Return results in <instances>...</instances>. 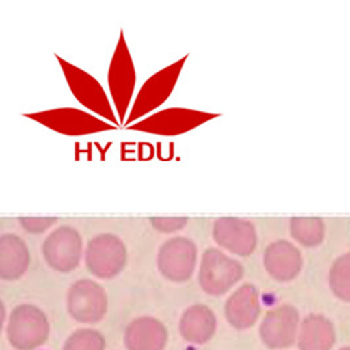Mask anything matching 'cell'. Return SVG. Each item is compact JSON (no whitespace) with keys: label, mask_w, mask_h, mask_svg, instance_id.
Segmentation results:
<instances>
[{"label":"cell","mask_w":350,"mask_h":350,"mask_svg":"<svg viewBox=\"0 0 350 350\" xmlns=\"http://www.w3.org/2000/svg\"><path fill=\"white\" fill-rule=\"evenodd\" d=\"M341 350H350V348H344V349H341Z\"/></svg>","instance_id":"cell-18"},{"label":"cell","mask_w":350,"mask_h":350,"mask_svg":"<svg viewBox=\"0 0 350 350\" xmlns=\"http://www.w3.org/2000/svg\"><path fill=\"white\" fill-rule=\"evenodd\" d=\"M151 222L160 232H175L187 224V218H155Z\"/></svg>","instance_id":"cell-17"},{"label":"cell","mask_w":350,"mask_h":350,"mask_svg":"<svg viewBox=\"0 0 350 350\" xmlns=\"http://www.w3.org/2000/svg\"><path fill=\"white\" fill-rule=\"evenodd\" d=\"M55 218H23L20 219V224L32 234L44 232L51 224L55 223Z\"/></svg>","instance_id":"cell-16"},{"label":"cell","mask_w":350,"mask_h":350,"mask_svg":"<svg viewBox=\"0 0 350 350\" xmlns=\"http://www.w3.org/2000/svg\"><path fill=\"white\" fill-rule=\"evenodd\" d=\"M167 340V329L159 320L144 317L129 324L125 347L128 350H163Z\"/></svg>","instance_id":"cell-9"},{"label":"cell","mask_w":350,"mask_h":350,"mask_svg":"<svg viewBox=\"0 0 350 350\" xmlns=\"http://www.w3.org/2000/svg\"><path fill=\"white\" fill-rule=\"evenodd\" d=\"M243 277L239 262L217 248H208L201 261L198 281L202 290L210 295H222Z\"/></svg>","instance_id":"cell-2"},{"label":"cell","mask_w":350,"mask_h":350,"mask_svg":"<svg viewBox=\"0 0 350 350\" xmlns=\"http://www.w3.org/2000/svg\"><path fill=\"white\" fill-rule=\"evenodd\" d=\"M226 318L237 329H248L260 315L257 290L252 285L238 288L226 302Z\"/></svg>","instance_id":"cell-10"},{"label":"cell","mask_w":350,"mask_h":350,"mask_svg":"<svg viewBox=\"0 0 350 350\" xmlns=\"http://www.w3.org/2000/svg\"><path fill=\"white\" fill-rule=\"evenodd\" d=\"M105 349V338L103 334L92 329H79L71 334L64 350H104Z\"/></svg>","instance_id":"cell-14"},{"label":"cell","mask_w":350,"mask_h":350,"mask_svg":"<svg viewBox=\"0 0 350 350\" xmlns=\"http://www.w3.org/2000/svg\"><path fill=\"white\" fill-rule=\"evenodd\" d=\"M217 320L214 312L204 304L189 307L180 321V334L191 344H205L215 332Z\"/></svg>","instance_id":"cell-12"},{"label":"cell","mask_w":350,"mask_h":350,"mask_svg":"<svg viewBox=\"0 0 350 350\" xmlns=\"http://www.w3.org/2000/svg\"><path fill=\"white\" fill-rule=\"evenodd\" d=\"M67 307L70 315L77 321L94 324L103 320L107 314V294L94 281L79 280L68 290Z\"/></svg>","instance_id":"cell-4"},{"label":"cell","mask_w":350,"mask_h":350,"mask_svg":"<svg viewBox=\"0 0 350 350\" xmlns=\"http://www.w3.org/2000/svg\"><path fill=\"white\" fill-rule=\"evenodd\" d=\"M126 247L122 240L111 234H101L88 241L85 262L90 271L98 278H113L125 268Z\"/></svg>","instance_id":"cell-3"},{"label":"cell","mask_w":350,"mask_h":350,"mask_svg":"<svg viewBox=\"0 0 350 350\" xmlns=\"http://www.w3.org/2000/svg\"><path fill=\"white\" fill-rule=\"evenodd\" d=\"M196 262V244L185 237H176L160 247L158 268L165 278L174 282L188 281L194 271Z\"/></svg>","instance_id":"cell-5"},{"label":"cell","mask_w":350,"mask_h":350,"mask_svg":"<svg viewBox=\"0 0 350 350\" xmlns=\"http://www.w3.org/2000/svg\"><path fill=\"white\" fill-rule=\"evenodd\" d=\"M29 251L24 240L17 235L5 234L0 238V277L17 280L29 267Z\"/></svg>","instance_id":"cell-11"},{"label":"cell","mask_w":350,"mask_h":350,"mask_svg":"<svg viewBox=\"0 0 350 350\" xmlns=\"http://www.w3.org/2000/svg\"><path fill=\"white\" fill-rule=\"evenodd\" d=\"M265 265L273 277L278 280H288L297 273V265L287 257H282V251L271 247L265 256Z\"/></svg>","instance_id":"cell-15"},{"label":"cell","mask_w":350,"mask_h":350,"mask_svg":"<svg viewBox=\"0 0 350 350\" xmlns=\"http://www.w3.org/2000/svg\"><path fill=\"white\" fill-rule=\"evenodd\" d=\"M214 240L231 254L248 256L256 245V237L251 223L238 218H221L214 223Z\"/></svg>","instance_id":"cell-8"},{"label":"cell","mask_w":350,"mask_h":350,"mask_svg":"<svg viewBox=\"0 0 350 350\" xmlns=\"http://www.w3.org/2000/svg\"><path fill=\"white\" fill-rule=\"evenodd\" d=\"M336 334L334 325L323 317H308L301 325L298 345L301 350H331Z\"/></svg>","instance_id":"cell-13"},{"label":"cell","mask_w":350,"mask_h":350,"mask_svg":"<svg viewBox=\"0 0 350 350\" xmlns=\"http://www.w3.org/2000/svg\"><path fill=\"white\" fill-rule=\"evenodd\" d=\"M7 337L15 349H37L48 340V319L36 306H17L8 320Z\"/></svg>","instance_id":"cell-1"},{"label":"cell","mask_w":350,"mask_h":350,"mask_svg":"<svg viewBox=\"0 0 350 350\" xmlns=\"http://www.w3.org/2000/svg\"><path fill=\"white\" fill-rule=\"evenodd\" d=\"M299 315L290 306H281L267 314L260 327L262 342L271 349L290 348L298 334Z\"/></svg>","instance_id":"cell-7"},{"label":"cell","mask_w":350,"mask_h":350,"mask_svg":"<svg viewBox=\"0 0 350 350\" xmlns=\"http://www.w3.org/2000/svg\"><path fill=\"white\" fill-rule=\"evenodd\" d=\"M42 252L53 269L62 273L74 271L79 265L83 252L79 232L70 226L57 228L45 240Z\"/></svg>","instance_id":"cell-6"}]
</instances>
